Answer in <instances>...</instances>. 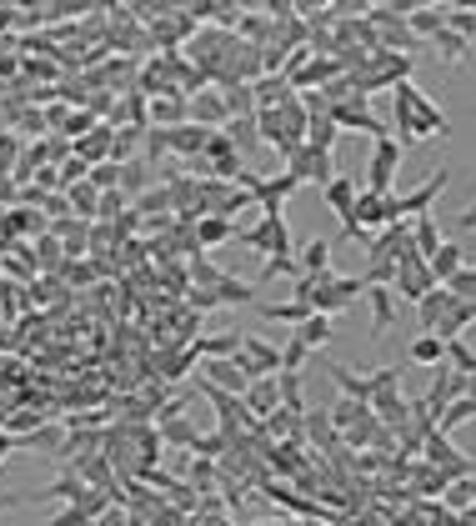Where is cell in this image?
I'll return each instance as SVG.
<instances>
[{"instance_id":"1","label":"cell","mask_w":476,"mask_h":526,"mask_svg":"<svg viewBox=\"0 0 476 526\" xmlns=\"http://www.w3.org/2000/svg\"><path fill=\"white\" fill-rule=\"evenodd\" d=\"M446 186H451V166H436V176L421 181L416 191H406V196H386V221H391V226H396V221L411 226L416 216H426V211L436 206V196H441Z\"/></svg>"},{"instance_id":"2","label":"cell","mask_w":476,"mask_h":526,"mask_svg":"<svg viewBox=\"0 0 476 526\" xmlns=\"http://www.w3.org/2000/svg\"><path fill=\"white\" fill-rule=\"evenodd\" d=\"M401 146H396V136H381V141H371V156H366V191H376V196H391V181H396V171H401Z\"/></svg>"},{"instance_id":"3","label":"cell","mask_w":476,"mask_h":526,"mask_svg":"<svg viewBox=\"0 0 476 526\" xmlns=\"http://www.w3.org/2000/svg\"><path fill=\"white\" fill-rule=\"evenodd\" d=\"M236 241L251 246V251H261L266 261H271V256H291V226H286V216H261V221L246 226Z\"/></svg>"},{"instance_id":"4","label":"cell","mask_w":476,"mask_h":526,"mask_svg":"<svg viewBox=\"0 0 476 526\" xmlns=\"http://www.w3.org/2000/svg\"><path fill=\"white\" fill-rule=\"evenodd\" d=\"M331 121H336L341 131H356V136H371V141L391 136V131L366 111V96H346V101H336V106H331Z\"/></svg>"},{"instance_id":"5","label":"cell","mask_w":476,"mask_h":526,"mask_svg":"<svg viewBox=\"0 0 476 526\" xmlns=\"http://www.w3.org/2000/svg\"><path fill=\"white\" fill-rule=\"evenodd\" d=\"M286 171L306 186V181H316L321 191L336 181V166H331V151H316V146H301L296 156H286Z\"/></svg>"},{"instance_id":"6","label":"cell","mask_w":476,"mask_h":526,"mask_svg":"<svg viewBox=\"0 0 476 526\" xmlns=\"http://www.w3.org/2000/svg\"><path fill=\"white\" fill-rule=\"evenodd\" d=\"M436 286H441V281L431 276V261L406 256V261L396 266V286H391V291H396L401 301H421V296H426V291H436Z\"/></svg>"},{"instance_id":"7","label":"cell","mask_w":476,"mask_h":526,"mask_svg":"<svg viewBox=\"0 0 476 526\" xmlns=\"http://www.w3.org/2000/svg\"><path fill=\"white\" fill-rule=\"evenodd\" d=\"M201 371H206V381L216 386V391H226V396H246L251 391V371H246V361L241 356H226V361H201Z\"/></svg>"},{"instance_id":"8","label":"cell","mask_w":476,"mask_h":526,"mask_svg":"<svg viewBox=\"0 0 476 526\" xmlns=\"http://www.w3.org/2000/svg\"><path fill=\"white\" fill-rule=\"evenodd\" d=\"M296 191H301V181H296L291 171H281V176H261L251 196H256V211H261V216H281V206H286Z\"/></svg>"},{"instance_id":"9","label":"cell","mask_w":476,"mask_h":526,"mask_svg":"<svg viewBox=\"0 0 476 526\" xmlns=\"http://www.w3.org/2000/svg\"><path fill=\"white\" fill-rule=\"evenodd\" d=\"M241 401H246L251 421L261 426L266 416H276V411H281V376H256V381H251V391H246Z\"/></svg>"},{"instance_id":"10","label":"cell","mask_w":476,"mask_h":526,"mask_svg":"<svg viewBox=\"0 0 476 526\" xmlns=\"http://www.w3.org/2000/svg\"><path fill=\"white\" fill-rule=\"evenodd\" d=\"M366 301H371V336L386 341L396 331V291L391 286H366Z\"/></svg>"},{"instance_id":"11","label":"cell","mask_w":476,"mask_h":526,"mask_svg":"<svg viewBox=\"0 0 476 526\" xmlns=\"http://www.w3.org/2000/svg\"><path fill=\"white\" fill-rule=\"evenodd\" d=\"M241 361L251 376H281V346L261 341V336H246L241 341Z\"/></svg>"},{"instance_id":"12","label":"cell","mask_w":476,"mask_h":526,"mask_svg":"<svg viewBox=\"0 0 476 526\" xmlns=\"http://www.w3.org/2000/svg\"><path fill=\"white\" fill-rule=\"evenodd\" d=\"M186 121H191V101H186L181 91L151 96V126H161V131H176V126H186Z\"/></svg>"},{"instance_id":"13","label":"cell","mask_w":476,"mask_h":526,"mask_svg":"<svg viewBox=\"0 0 476 526\" xmlns=\"http://www.w3.org/2000/svg\"><path fill=\"white\" fill-rule=\"evenodd\" d=\"M411 111H416V126H421V141H431V136H451V121H446V111H441L436 101H426L416 81H411Z\"/></svg>"},{"instance_id":"14","label":"cell","mask_w":476,"mask_h":526,"mask_svg":"<svg viewBox=\"0 0 476 526\" xmlns=\"http://www.w3.org/2000/svg\"><path fill=\"white\" fill-rule=\"evenodd\" d=\"M226 121H231V111H226V96H221V91H201V96H191V126L221 131Z\"/></svg>"},{"instance_id":"15","label":"cell","mask_w":476,"mask_h":526,"mask_svg":"<svg viewBox=\"0 0 476 526\" xmlns=\"http://www.w3.org/2000/svg\"><path fill=\"white\" fill-rule=\"evenodd\" d=\"M301 431H306V441H311L316 451H341V431L331 426V411L311 406V411L301 416Z\"/></svg>"},{"instance_id":"16","label":"cell","mask_w":476,"mask_h":526,"mask_svg":"<svg viewBox=\"0 0 476 526\" xmlns=\"http://www.w3.org/2000/svg\"><path fill=\"white\" fill-rule=\"evenodd\" d=\"M166 136H171V156H181V161H191V166L206 156V141H211V131H206V126H191V121L176 126V131H166Z\"/></svg>"},{"instance_id":"17","label":"cell","mask_w":476,"mask_h":526,"mask_svg":"<svg viewBox=\"0 0 476 526\" xmlns=\"http://www.w3.org/2000/svg\"><path fill=\"white\" fill-rule=\"evenodd\" d=\"M61 446H66V426L61 421H46L31 436H21V451H31V456H56L61 461Z\"/></svg>"},{"instance_id":"18","label":"cell","mask_w":476,"mask_h":526,"mask_svg":"<svg viewBox=\"0 0 476 526\" xmlns=\"http://www.w3.org/2000/svg\"><path fill=\"white\" fill-rule=\"evenodd\" d=\"M296 266H301V276H316V281H326V276H331V241L311 236V241L296 251Z\"/></svg>"},{"instance_id":"19","label":"cell","mask_w":476,"mask_h":526,"mask_svg":"<svg viewBox=\"0 0 476 526\" xmlns=\"http://www.w3.org/2000/svg\"><path fill=\"white\" fill-rule=\"evenodd\" d=\"M451 306H456V296H451L446 286H436V291H426V296L416 301V321H421V331L431 336V331L441 326V316H446Z\"/></svg>"},{"instance_id":"20","label":"cell","mask_w":476,"mask_h":526,"mask_svg":"<svg viewBox=\"0 0 476 526\" xmlns=\"http://www.w3.org/2000/svg\"><path fill=\"white\" fill-rule=\"evenodd\" d=\"M326 371H331V381L341 386V396H346V401L371 406V376H361V371H351V366H341V361H331Z\"/></svg>"},{"instance_id":"21","label":"cell","mask_w":476,"mask_h":526,"mask_svg":"<svg viewBox=\"0 0 476 526\" xmlns=\"http://www.w3.org/2000/svg\"><path fill=\"white\" fill-rule=\"evenodd\" d=\"M321 196H326L331 216H336V221H346V216H351V206H356V196H361V181H356V176H336Z\"/></svg>"},{"instance_id":"22","label":"cell","mask_w":476,"mask_h":526,"mask_svg":"<svg viewBox=\"0 0 476 526\" xmlns=\"http://www.w3.org/2000/svg\"><path fill=\"white\" fill-rule=\"evenodd\" d=\"M406 26H411L416 41H436V36L446 31V6H416V11L406 16Z\"/></svg>"},{"instance_id":"23","label":"cell","mask_w":476,"mask_h":526,"mask_svg":"<svg viewBox=\"0 0 476 526\" xmlns=\"http://www.w3.org/2000/svg\"><path fill=\"white\" fill-rule=\"evenodd\" d=\"M111 141H116V126H96V131H86V136L76 141V156L106 166V161H111Z\"/></svg>"},{"instance_id":"24","label":"cell","mask_w":476,"mask_h":526,"mask_svg":"<svg viewBox=\"0 0 476 526\" xmlns=\"http://www.w3.org/2000/svg\"><path fill=\"white\" fill-rule=\"evenodd\" d=\"M241 231H236V221H226V216H201L196 221V246L201 251H211V246H226V241H236Z\"/></svg>"},{"instance_id":"25","label":"cell","mask_w":476,"mask_h":526,"mask_svg":"<svg viewBox=\"0 0 476 526\" xmlns=\"http://www.w3.org/2000/svg\"><path fill=\"white\" fill-rule=\"evenodd\" d=\"M441 241H446V236H441V226H436V216H431V211L411 221V246H416V256H421V261H431V256L441 251Z\"/></svg>"},{"instance_id":"26","label":"cell","mask_w":476,"mask_h":526,"mask_svg":"<svg viewBox=\"0 0 476 526\" xmlns=\"http://www.w3.org/2000/svg\"><path fill=\"white\" fill-rule=\"evenodd\" d=\"M406 356H411V366H446V341H436V336H411V346H406Z\"/></svg>"},{"instance_id":"27","label":"cell","mask_w":476,"mask_h":526,"mask_svg":"<svg viewBox=\"0 0 476 526\" xmlns=\"http://www.w3.org/2000/svg\"><path fill=\"white\" fill-rule=\"evenodd\" d=\"M211 296H216V306H251V301H256V286L226 271V281H221V286H216Z\"/></svg>"},{"instance_id":"28","label":"cell","mask_w":476,"mask_h":526,"mask_svg":"<svg viewBox=\"0 0 476 526\" xmlns=\"http://www.w3.org/2000/svg\"><path fill=\"white\" fill-rule=\"evenodd\" d=\"M256 311H261L266 321H281V326H301V321L311 316V311H306L301 301H291V296H286V301H256Z\"/></svg>"},{"instance_id":"29","label":"cell","mask_w":476,"mask_h":526,"mask_svg":"<svg viewBox=\"0 0 476 526\" xmlns=\"http://www.w3.org/2000/svg\"><path fill=\"white\" fill-rule=\"evenodd\" d=\"M256 131H261V146H271L281 156V146H286V116L281 111H256Z\"/></svg>"},{"instance_id":"30","label":"cell","mask_w":476,"mask_h":526,"mask_svg":"<svg viewBox=\"0 0 476 526\" xmlns=\"http://www.w3.org/2000/svg\"><path fill=\"white\" fill-rule=\"evenodd\" d=\"M66 201H71V211H76L81 221H96V216H101V191H96L91 181L71 186V191H66Z\"/></svg>"},{"instance_id":"31","label":"cell","mask_w":476,"mask_h":526,"mask_svg":"<svg viewBox=\"0 0 476 526\" xmlns=\"http://www.w3.org/2000/svg\"><path fill=\"white\" fill-rule=\"evenodd\" d=\"M461 266H466V251H461L456 241H441V251L431 256V276H436V281H451Z\"/></svg>"},{"instance_id":"32","label":"cell","mask_w":476,"mask_h":526,"mask_svg":"<svg viewBox=\"0 0 476 526\" xmlns=\"http://www.w3.org/2000/svg\"><path fill=\"white\" fill-rule=\"evenodd\" d=\"M231 141H236V151H256L261 146V131H256V116H231L226 126H221Z\"/></svg>"},{"instance_id":"33","label":"cell","mask_w":476,"mask_h":526,"mask_svg":"<svg viewBox=\"0 0 476 526\" xmlns=\"http://www.w3.org/2000/svg\"><path fill=\"white\" fill-rule=\"evenodd\" d=\"M151 181H156V171H151L146 161H126V166H121V191H126V196H136V201H141Z\"/></svg>"},{"instance_id":"34","label":"cell","mask_w":476,"mask_h":526,"mask_svg":"<svg viewBox=\"0 0 476 526\" xmlns=\"http://www.w3.org/2000/svg\"><path fill=\"white\" fill-rule=\"evenodd\" d=\"M161 441H171V446H191V451H196L201 431H196V421H186V416H166V421H161Z\"/></svg>"},{"instance_id":"35","label":"cell","mask_w":476,"mask_h":526,"mask_svg":"<svg viewBox=\"0 0 476 526\" xmlns=\"http://www.w3.org/2000/svg\"><path fill=\"white\" fill-rule=\"evenodd\" d=\"M441 501H446V511H471L476 506V476H461V481H451L446 491H441Z\"/></svg>"},{"instance_id":"36","label":"cell","mask_w":476,"mask_h":526,"mask_svg":"<svg viewBox=\"0 0 476 526\" xmlns=\"http://www.w3.org/2000/svg\"><path fill=\"white\" fill-rule=\"evenodd\" d=\"M296 336H301L311 351H326V346H331V316H306V321L296 326Z\"/></svg>"},{"instance_id":"37","label":"cell","mask_w":476,"mask_h":526,"mask_svg":"<svg viewBox=\"0 0 476 526\" xmlns=\"http://www.w3.org/2000/svg\"><path fill=\"white\" fill-rule=\"evenodd\" d=\"M306 361H311V346L291 331L286 341H281V371H291V376H301L306 371Z\"/></svg>"},{"instance_id":"38","label":"cell","mask_w":476,"mask_h":526,"mask_svg":"<svg viewBox=\"0 0 476 526\" xmlns=\"http://www.w3.org/2000/svg\"><path fill=\"white\" fill-rule=\"evenodd\" d=\"M431 46H436V56H441L446 66H461V61L471 56V41H461L456 31H441V36H436Z\"/></svg>"},{"instance_id":"39","label":"cell","mask_w":476,"mask_h":526,"mask_svg":"<svg viewBox=\"0 0 476 526\" xmlns=\"http://www.w3.org/2000/svg\"><path fill=\"white\" fill-rule=\"evenodd\" d=\"M221 281H226V271H221L216 261H206V256L191 261V291H216Z\"/></svg>"},{"instance_id":"40","label":"cell","mask_w":476,"mask_h":526,"mask_svg":"<svg viewBox=\"0 0 476 526\" xmlns=\"http://www.w3.org/2000/svg\"><path fill=\"white\" fill-rule=\"evenodd\" d=\"M466 421H476V401H471V396L451 401V406L441 411V426H436V431H441V436H451V431H456V426H466Z\"/></svg>"},{"instance_id":"41","label":"cell","mask_w":476,"mask_h":526,"mask_svg":"<svg viewBox=\"0 0 476 526\" xmlns=\"http://www.w3.org/2000/svg\"><path fill=\"white\" fill-rule=\"evenodd\" d=\"M336 136H341V126H336L331 116H311V131H306V146H316V151H331V146H336Z\"/></svg>"},{"instance_id":"42","label":"cell","mask_w":476,"mask_h":526,"mask_svg":"<svg viewBox=\"0 0 476 526\" xmlns=\"http://www.w3.org/2000/svg\"><path fill=\"white\" fill-rule=\"evenodd\" d=\"M221 96H226L231 116H256V91L251 86H221Z\"/></svg>"},{"instance_id":"43","label":"cell","mask_w":476,"mask_h":526,"mask_svg":"<svg viewBox=\"0 0 476 526\" xmlns=\"http://www.w3.org/2000/svg\"><path fill=\"white\" fill-rule=\"evenodd\" d=\"M446 366L461 371V376H476V351L466 346V336L461 341H446Z\"/></svg>"},{"instance_id":"44","label":"cell","mask_w":476,"mask_h":526,"mask_svg":"<svg viewBox=\"0 0 476 526\" xmlns=\"http://www.w3.org/2000/svg\"><path fill=\"white\" fill-rule=\"evenodd\" d=\"M446 31H456L461 41L476 46V11H466V6H446Z\"/></svg>"},{"instance_id":"45","label":"cell","mask_w":476,"mask_h":526,"mask_svg":"<svg viewBox=\"0 0 476 526\" xmlns=\"http://www.w3.org/2000/svg\"><path fill=\"white\" fill-rule=\"evenodd\" d=\"M276 276H301V266H296V256H271V261H261V281L256 286H266V281H276Z\"/></svg>"},{"instance_id":"46","label":"cell","mask_w":476,"mask_h":526,"mask_svg":"<svg viewBox=\"0 0 476 526\" xmlns=\"http://www.w3.org/2000/svg\"><path fill=\"white\" fill-rule=\"evenodd\" d=\"M376 391H401V366H376L371 371V396Z\"/></svg>"},{"instance_id":"47","label":"cell","mask_w":476,"mask_h":526,"mask_svg":"<svg viewBox=\"0 0 476 526\" xmlns=\"http://www.w3.org/2000/svg\"><path fill=\"white\" fill-rule=\"evenodd\" d=\"M361 411H371V406H356V401H346V396H341V401L331 406V426H336V431H346V426H351Z\"/></svg>"},{"instance_id":"48","label":"cell","mask_w":476,"mask_h":526,"mask_svg":"<svg viewBox=\"0 0 476 526\" xmlns=\"http://www.w3.org/2000/svg\"><path fill=\"white\" fill-rule=\"evenodd\" d=\"M0 206L16 211V186H11V176H0Z\"/></svg>"},{"instance_id":"49","label":"cell","mask_w":476,"mask_h":526,"mask_svg":"<svg viewBox=\"0 0 476 526\" xmlns=\"http://www.w3.org/2000/svg\"><path fill=\"white\" fill-rule=\"evenodd\" d=\"M11 451H21V441H16L11 431H0V466H6V456H11Z\"/></svg>"},{"instance_id":"50","label":"cell","mask_w":476,"mask_h":526,"mask_svg":"<svg viewBox=\"0 0 476 526\" xmlns=\"http://www.w3.org/2000/svg\"><path fill=\"white\" fill-rule=\"evenodd\" d=\"M96 526H131V516H126V511H121V506H116V511H106V516H101V521H96Z\"/></svg>"},{"instance_id":"51","label":"cell","mask_w":476,"mask_h":526,"mask_svg":"<svg viewBox=\"0 0 476 526\" xmlns=\"http://www.w3.org/2000/svg\"><path fill=\"white\" fill-rule=\"evenodd\" d=\"M456 231H476V201H471V206L456 216Z\"/></svg>"},{"instance_id":"52","label":"cell","mask_w":476,"mask_h":526,"mask_svg":"<svg viewBox=\"0 0 476 526\" xmlns=\"http://www.w3.org/2000/svg\"><path fill=\"white\" fill-rule=\"evenodd\" d=\"M191 306H196V311H211L216 296H211V291H191Z\"/></svg>"},{"instance_id":"53","label":"cell","mask_w":476,"mask_h":526,"mask_svg":"<svg viewBox=\"0 0 476 526\" xmlns=\"http://www.w3.org/2000/svg\"><path fill=\"white\" fill-rule=\"evenodd\" d=\"M466 396H471V401H476V376H471V386H466Z\"/></svg>"},{"instance_id":"54","label":"cell","mask_w":476,"mask_h":526,"mask_svg":"<svg viewBox=\"0 0 476 526\" xmlns=\"http://www.w3.org/2000/svg\"><path fill=\"white\" fill-rule=\"evenodd\" d=\"M466 266H471V271H476V261H466Z\"/></svg>"}]
</instances>
